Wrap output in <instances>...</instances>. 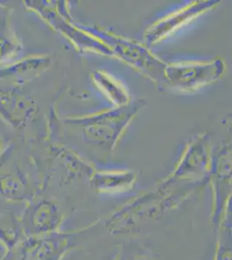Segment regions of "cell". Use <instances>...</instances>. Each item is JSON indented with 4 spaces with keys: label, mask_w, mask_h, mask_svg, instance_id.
Here are the masks:
<instances>
[{
    "label": "cell",
    "mask_w": 232,
    "mask_h": 260,
    "mask_svg": "<svg viewBox=\"0 0 232 260\" xmlns=\"http://www.w3.org/2000/svg\"><path fill=\"white\" fill-rule=\"evenodd\" d=\"M2 148V142H1V140H0V149Z\"/></svg>",
    "instance_id": "2"
},
{
    "label": "cell",
    "mask_w": 232,
    "mask_h": 260,
    "mask_svg": "<svg viewBox=\"0 0 232 260\" xmlns=\"http://www.w3.org/2000/svg\"><path fill=\"white\" fill-rule=\"evenodd\" d=\"M29 100L15 90L0 91V116L14 127H23L29 115Z\"/></svg>",
    "instance_id": "1"
}]
</instances>
